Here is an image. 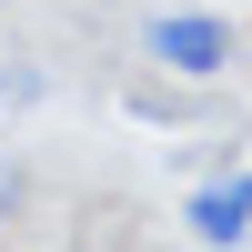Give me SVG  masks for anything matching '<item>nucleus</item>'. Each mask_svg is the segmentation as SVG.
I'll use <instances>...</instances> for the list:
<instances>
[{
    "instance_id": "obj_1",
    "label": "nucleus",
    "mask_w": 252,
    "mask_h": 252,
    "mask_svg": "<svg viewBox=\"0 0 252 252\" xmlns=\"http://www.w3.org/2000/svg\"><path fill=\"white\" fill-rule=\"evenodd\" d=\"M141 51H152L172 81H222V71H232V20H212V10H161L152 31H141Z\"/></svg>"
},
{
    "instance_id": "obj_2",
    "label": "nucleus",
    "mask_w": 252,
    "mask_h": 252,
    "mask_svg": "<svg viewBox=\"0 0 252 252\" xmlns=\"http://www.w3.org/2000/svg\"><path fill=\"white\" fill-rule=\"evenodd\" d=\"M182 222H192V252H232V242L252 232V172H212V182H192Z\"/></svg>"
},
{
    "instance_id": "obj_3",
    "label": "nucleus",
    "mask_w": 252,
    "mask_h": 252,
    "mask_svg": "<svg viewBox=\"0 0 252 252\" xmlns=\"http://www.w3.org/2000/svg\"><path fill=\"white\" fill-rule=\"evenodd\" d=\"M40 91H51V81H40V61H0V121H10V111H31Z\"/></svg>"
},
{
    "instance_id": "obj_4",
    "label": "nucleus",
    "mask_w": 252,
    "mask_h": 252,
    "mask_svg": "<svg viewBox=\"0 0 252 252\" xmlns=\"http://www.w3.org/2000/svg\"><path fill=\"white\" fill-rule=\"evenodd\" d=\"M20 202H31V172H20V161H0V222H20Z\"/></svg>"
},
{
    "instance_id": "obj_5",
    "label": "nucleus",
    "mask_w": 252,
    "mask_h": 252,
    "mask_svg": "<svg viewBox=\"0 0 252 252\" xmlns=\"http://www.w3.org/2000/svg\"><path fill=\"white\" fill-rule=\"evenodd\" d=\"M0 10H10V0H0Z\"/></svg>"
}]
</instances>
